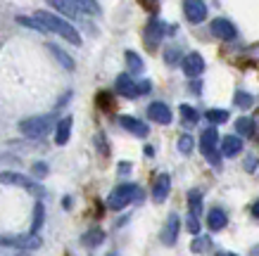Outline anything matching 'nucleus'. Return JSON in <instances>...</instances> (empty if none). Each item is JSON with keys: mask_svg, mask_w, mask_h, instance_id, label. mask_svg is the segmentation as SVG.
<instances>
[{"mask_svg": "<svg viewBox=\"0 0 259 256\" xmlns=\"http://www.w3.org/2000/svg\"><path fill=\"white\" fill-rule=\"evenodd\" d=\"M36 19L46 26V31H53V33H57V36H62L64 40H69L71 45H81L79 31H76V29H74L67 19L53 15V12H43V10H40V12H36Z\"/></svg>", "mask_w": 259, "mask_h": 256, "instance_id": "nucleus-1", "label": "nucleus"}, {"mask_svg": "<svg viewBox=\"0 0 259 256\" xmlns=\"http://www.w3.org/2000/svg\"><path fill=\"white\" fill-rule=\"evenodd\" d=\"M143 199V190L138 185H134V183H124V185H119L112 190V194L107 197V207L114 211L124 209V207H128L131 202H141Z\"/></svg>", "mask_w": 259, "mask_h": 256, "instance_id": "nucleus-2", "label": "nucleus"}, {"mask_svg": "<svg viewBox=\"0 0 259 256\" xmlns=\"http://www.w3.org/2000/svg\"><path fill=\"white\" fill-rule=\"evenodd\" d=\"M200 149L202 155L207 157V162L212 166H221V152H219V133L214 126L204 128L202 135H200Z\"/></svg>", "mask_w": 259, "mask_h": 256, "instance_id": "nucleus-3", "label": "nucleus"}, {"mask_svg": "<svg viewBox=\"0 0 259 256\" xmlns=\"http://www.w3.org/2000/svg\"><path fill=\"white\" fill-rule=\"evenodd\" d=\"M53 124H55V117L53 114H46V117H31V119H24L22 124H19V131H22V135H26V138H43V135H48V131L53 128Z\"/></svg>", "mask_w": 259, "mask_h": 256, "instance_id": "nucleus-4", "label": "nucleus"}, {"mask_svg": "<svg viewBox=\"0 0 259 256\" xmlns=\"http://www.w3.org/2000/svg\"><path fill=\"white\" fill-rule=\"evenodd\" d=\"M0 247H10V249H24V251H31V249L40 247V237L38 235H0Z\"/></svg>", "mask_w": 259, "mask_h": 256, "instance_id": "nucleus-5", "label": "nucleus"}, {"mask_svg": "<svg viewBox=\"0 0 259 256\" xmlns=\"http://www.w3.org/2000/svg\"><path fill=\"white\" fill-rule=\"evenodd\" d=\"M0 183L3 185H17V187H24V190H29L33 194H43V187L38 183H33L31 178H26L22 173H15V171H3L0 173Z\"/></svg>", "mask_w": 259, "mask_h": 256, "instance_id": "nucleus-6", "label": "nucleus"}, {"mask_svg": "<svg viewBox=\"0 0 259 256\" xmlns=\"http://www.w3.org/2000/svg\"><path fill=\"white\" fill-rule=\"evenodd\" d=\"M183 12L190 24H200L207 19V5L204 0H183Z\"/></svg>", "mask_w": 259, "mask_h": 256, "instance_id": "nucleus-7", "label": "nucleus"}, {"mask_svg": "<svg viewBox=\"0 0 259 256\" xmlns=\"http://www.w3.org/2000/svg\"><path fill=\"white\" fill-rule=\"evenodd\" d=\"M181 67H183V74L188 78H197L200 74L204 71V60L200 53H190L183 57V62H181Z\"/></svg>", "mask_w": 259, "mask_h": 256, "instance_id": "nucleus-8", "label": "nucleus"}, {"mask_svg": "<svg viewBox=\"0 0 259 256\" xmlns=\"http://www.w3.org/2000/svg\"><path fill=\"white\" fill-rule=\"evenodd\" d=\"M179 228H181V218L176 216V214H169L164 230H162V244L174 247V244H176V240H179Z\"/></svg>", "mask_w": 259, "mask_h": 256, "instance_id": "nucleus-9", "label": "nucleus"}, {"mask_svg": "<svg viewBox=\"0 0 259 256\" xmlns=\"http://www.w3.org/2000/svg\"><path fill=\"white\" fill-rule=\"evenodd\" d=\"M148 117L152 119L155 124L166 126V124H171V109L166 107L164 102H152L148 107Z\"/></svg>", "mask_w": 259, "mask_h": 256, "instance_id": "nucleus-10", "label": "nucleus"}, {"mask_svg": "<svg viewBox=\"0 0 259 256\" xmlns=\"http://www.w3.org/2000/svg\"><path fill=\"white\" fill-rule=\"evenodd\" d=\"M209 29H212V33L217 36V38H221V40H233L238 36L236 26L228 22V19H214Z\"/></svg>", "mask_w": 259, "mask_h": 256, "instance_id": "nucleus-11", "label": "nucleus"}, {"mask_svg": "<svg viewBox=\"0 0 259 256\" xmlns=\"http://www.w3.org/2000/svg\"><path fill=\"white\" fill-rule=\"evenodd\" d=\"M169 190H171L169 173H159L157 180H155V187H152V199H155V202H164L166 197H169Z\"/></svg>", "mask_w": 259, "mask_h": 256, "instance_id": "nucleus-12", "label": "nucleus"}, {"mask_svg": "<svg viewBox=\"0 0 259 256\" xmlns=\"http://www.w3.org/2000/svg\"><path fill=\"white\" fill-rule=\"evenodd\" d=\"M119 126H121V128H126L128 133L138 135V138H145V135L150 133V128L143 124V121H138V119H134V117H126V114H124V117H119Z\"/></svg>", "mask_w": 259, "mask_h": 256, "instance_id": "nucleus-13", "label": "nucleus"}, {"mask_svg": "<svg viewBox=\"0 0 259 256\" xmlns=\"http://www.w3.org/2000/svg\"><path fill=\"white\" fill-rule=\"evenodd\" d=\"M114 88H117V93L124 95V97H138V90H136L134 78L128 76V74H119L117 81H114Z\"/></svg>", "mask_w": 259, "mask_h": 256, "instance_id": "nucleus-14", "label": "nucleus"}, {"mask_svg": "<svg viewBox=\"0 0 259 256\" xmlns=\"http://www.w3.org/2000/svg\"><path fill=\"white\" fill-rule=\"evenodd\" d=\"M71 124H74V119L71 117H64V119L57 121V126H55V142L57 145H67V142H69Z\"/></svg>", "mask_w": 259, "mask_h": 256, "instance_id": "nucleus-15", "label": "nucleus"}, {"mask_svg": "<svg viewBox=\"0 0 259 256\" xmlns=\"http://www.w3.org/2000/svg\"><path fill=\"white\" fill-rule=\"evenodd\" d=\"M243 149V140L240 135H226L221 140V157H236Z\"/></svg>", "mask_w": 259, "mask_h": 256, "instance_id": "nucleus-16", "label": "nucleus"}, {"mask_svg": "<svg viewBox=\"0 0 259 256\" xmlns=\"http://www.w3.org/2000/svg\"><path fill=\"white\" fill-rule=\"evenodd\" d=\"M164 36V24L157 22V19H152L148 24V29H145V40H148V45H157L159 40Z\"/></svg>", "mask_w": 259, "mask_h": 256, "instance_id": "nucleus-17", "label": "nucleus"}, {"mask_svg": "<svg viewBox=\"0 0 259 256\" xmlns=\"http://www.w3.org/2000/svg\"><path fill=\"white\" fill-rule=\"evenodd\" d=\"M226 223H228V218H226V214H224L221 209H212V211H209V216H207V225H209V230H212V233L224 230V228H226Z\"/></svg>", "mask_w": 259, "mask_h": 256, "instance_id": "nucleus-18", "label": "nucleus"}, {"mask_svg": "<svg viewBox=\"0 0 259 256\" xmlns=\"http://www.w3.org/2000/svg\"><path fill=\"white\" fill-rule=\"evenodd\" d=\"M50 8H55L60 15H64V17H69V19H74V17L79 15V10L74 8V3L71 0H46Z\"/></svg>", "mask_w": 259, "mask_h": 256, "instance_id": "nucleus-19", "label": "nucleus"}, {"mask_svg": "<svg viewBox=\"0 0 259 256\" xmlns=\"http://www.w3.org/2000/svg\"><path fill=\"white\" fill-rule=\"evenodd\" d=\"M236 128H238V135H240V138H252V135H254V131H257L254 119H247V117L238 119V121H236Z\"/></svg>", "mask_w": 259, "mask_h": 256, "instance_id": "nucleus-20", "label": "nucleus"}, {"mask_svg": "<svg viewBox=\"0 0 259 256\" xmlns=\"http://www.w3.org/2000/svg\"><path fill=\"white\" fill-rule=\"evenodd\" d=\"M48 50H50V53L55 55V60H57L60 64H62L64 69H67V71H74V67H76V64H74V60H71V57H69L67 53H64V50H60V47L53 45V43L48 45Z\"/></svg>", "mask_w": 259, "mask_h": 256, "instance_id": "nucleus-21", "label": "nucleus"}, {"mask_svg": "<svg viewBox=\"0 0 259 256\" xmlns=\"http://www.w3.org/2000/svg\"><path fill=\"white\" fill-rule=\"evenodd\" d=\"M43 221H46V207H43V202H36L33 221H31V235H38V230L43 228Z\"/></svg>", "mask_w": 259, "mask_h": 256, "instance_id": "nucleus-22", "label": "nucleus"}, {"mask_svg": "<svg viewBox=\"0 0 259 256\" xmlns=\"http://www.w3.org/2000/svg\"><path fill=\"white\" fill-rule=\"evenodd\" d=\"M188 211L190 216H200L202 214V194H200V190H190L188 192Z\"/></svg>", "mask_w": 259, "mask_h": 256, "instance_id": "nucleus-23", "label": "nucleus"}, {"mask_svg": "<svg viewBox=\"0 0 259 256\" xmlns=\"http://www.w3.org/2000/svg\"><path fill=\"white\" fill-rule=\"evenodd\" d=\"M71 3H74V8L79 10V12H86V15H100L98 0H71Z\"/></svg>", "mask_w": 259, "mask_h": 256, "instance_id": "nucleus-24", "label": "nucleus"}, {"mask_svg": "<svg viewBox=\"0 0 259 256\" xmlns=\"http://www.w3.org/2000/svg\"><path fill=\"white\" fill-rule=\"evenodd\" d=\"M102 240H105V233H102L100 228H91V230L83 235V244H86V247H98Z\"/></svg>", "mask_w": 259, "mask_h": 256, "instance_id": "nucleus-25", "label": "nucleus"}, {"mask_svg": "<svg viewBox=\"0 0 259 256\" xmlns=\"http://www.w3.org/2000/svg\"><path fill=\"white\" fill-rule=\"evenodd\" d=\"M124 57H126V64H128V71H131V74H141L143 71V60L141 57H138L134 50H126Z\"/></svg>", "mask_w": 259, "mask_h": 256, "instance_id": "nucleus-26", "label": "nucleus"}, {"mask_svg": "<svg viewBox=\"0 0 259 256\" xmlns=\"http://www.w3.org/2000/svg\"><path fill=\"white\" fill-rule=\"evenodd\" d=\"M204 119L212 126H219V124H224V121H228V112L226 109H209V112L204 114Z\"/></svg>", "mask_w": 259, "mask_h": 256, "instance_id": "nucleus-27", "label": "nucleus"}, {"mask_svg": "<svg viewBox=\"0 0 259 256\" xmlns=\"http://www.w3.org/2000/svg\"><path fill=\"white\" fill-rule=\"evenodd\" d=\"M209 244H212V240L204 237V235H200V237H195V240L190 242V251H193V254H202V251L209 249Z\"/></svg>", "mask_w": 259, "mask_h": 256, "instance_id": "nucleus-28", "label": "nucleus"}, {"mask_svg": "<svg viewBox=\"0 0 259 256\" xmlns=\"http://www.w3.org/2000/svg\"><path fill=\"white\" fill-rule=\"evenodd\" d=\"M17 22L22 24V26H29V29H33V31H38V33H48L46 26H43L36 17H17Z\"/></svg>", "mask_w": 259, "mask_h": 256, "instance_id": "nucleus-29", "label": "nucleus"}, {"mask_svg": "<svg viewBox=\"0 0 259 256\" xmlns=\"http://www.w3.org/2000/svg\"><path fill=\"white\" fill-rule=\"evenodd\" d=\"M233 102H236L240 109H250L252 105H254V97H252L250 93H245V90H238L236 97H233Z\"/></svg>", "mask_w": 259, "mask_h": 256, "instance_id": "nucleus-30", "label": "nucleus"}, {"mask_svg": "<svg viewBox=\"0 0 259 256\" xmlns=\"http://www.w3.org/2000/svg\"><path fill=\"white\" fill-rule=\"evenodd\" d=\"M193 147H195V140L190 138L188 133H186V135H181V138H179V152H181V155H190V152H193Z\"/></svg>", "mask_w": 259, "mask_h": 256, "instance_id": "nucleus-31", "label": "nucleus"}, {"mask_svg": "<svg viewBox=\"0 0 259 256\" xmlns=\"http://www.w3.org/2000/svg\"><path fill=\"white\" fill-rule=\"evenodd\" d=\"M181 117L186 119V124H195L197 119H200V114L190 105H181Z\"/></svg>", "mask_w": 259, "mask_h": 256, "instance_id": "nucleus-32", "label": "nucleus"}, {"mask_svg": "<svg viewBox=\"0 0 259 256\" xmlns=\"http://www.w3.org/2000/svg\"><path fill=\"white\" fill-rule=\"evenodd\" d=\"M186 228H188V233L197 235L200 233V216H190L188 214V221H186Z\"/></svg>", "mask_w": 259, "mask_h": 256, "instance_id": "nucleus-33", "label": "nucleus"}, {"mask_svg": "<svg viewBox=\"0 0 259 256\" xmlns=\"http://www.w3.org/2000/svg\"><path fill=\"white\" fill-rule=\"evenodd\" d=\"M164 60H166V64H179L181 62V53L176 50V47H169L164 53Z\"/></svg>", "mask_w": 259, "mask_h": 256, "instance_id": "nucleus-34", "label": "nucleus"}, {"mask_svg": "<svg viewBox=\"0 0 259 256\" xmlns=\"http://www.w3.org/2000/svg\"><path fill=\"white\" fill-rule=\"evenodd\" d=\"M0 256H29V251H24V249H10V247H0Z\"/></svg>", "mask_w": 259, "mask_h": 256, "instance_id": "nucleus-35", "label": "nucleus"}, {"mask_svg": "<svg viewBox=\"0 0 259 256\" xmlns=\"http://www.w3.org/2000/svg\"><path fill=\"white\" fill-rule=\"evenodd\" d=\"M33 176L36 178H46L48 176V166L43 162H38V164H33Z\"/></svg>", "mask_w": 259, "mask_h": 256, "instance_id": "nucleus-36", "label": "nucleus"}, {"mask_svg": "<svg viewBox=\"0 0 259 256\" xmlns=\"http://www.w3.org/2000/svg\"><path fill=\"white\" fill-rule=\"evenodd\" d=\"M136 90H138V95L150 93V81H141V83H136Z\"/></svg>", "mask_w": 259, "mask_h": 256, "instance_id": "nucleus-37", "label": "nucleus"}, {"mask_svg": "<svg viewBox=\"0 0 259 256\" xmlns=\"http://www.w3.org/2000/svg\"><path fill=\"white\" fill-rule=\"evenodd\" d=\"M98 105H100L102 109H110V95L100 93V95H98Z\"/></svg>", "mask_w": 259, "mask_h": 256, "instance_id": "nucleus-38", "label": "nucleus"}, {"mask_svg": "<svg viewBox=\"0 0 259 256\" xmlns=\"http://www.w3.org/2000/svg\"><path fill=\"white\" fill-rule=\"evenodd\" d=\"M98 142H100V152L102 155H107V140L102 138V135H98Z\"/></svg>", "mask_w": 259, "mask_h": 256, "instance_id": "nucleus-39", "label": "nucleus"}, {"mask_svg": "<svg viewBox=\"0 0 259 256\" xmlns=\"http://www.w3.org/2000/svg\"><path fill=\"white\" fill-rule=\"evenodd\" d=\"M119 171H121V173H128V171H131V166H128V162H121V166H119Z\"/></svg>", "mask_w": 259, "mask_h": 256, "instance_id": "nucleus-40", "label": "nucleus"}, {"mask_svg": "<svg viewBox=\"0 0 259 256\" xmlns=\"http://www.w3.org/2000/svg\"><path fill=\"white\" fill-rule=\"evenodd\" d=\"M190 90H193V93H200V90H202V83H190Z\"/></svg>", "mask_w": 259, "mask_h": 256, "instance_id": "nucleus-41", "label": "nucleus"}, {"mask_svg": "<svg viewBox=\"0 0 259 256\" xmlns=\"http://www.w3.org/2000/svg\"><path fill=\"white\" fill-rule=\"evenodd\" d=\"M252 214H254V218H259V199L252 204Z\"/></svg>", "mask_w": 259, "mask_h": 256, "instance_id": "nucleus-42", "label": "nucleus"}, {"mask_svg": "<svg viewBox=\"0 0 259 256\" xmlns=\"http://www.w3.org/2000/svg\"><path fill=\"white\" fill-rule=\"evenodd\" d=\"M252 169H254V159L250 157V159H247V171H252Z\"/></svg>", "mask_w": 259, "mask_h": 256, "instance_id": "nucleus-43", "label": "nucleus"}, {"mask_svg": "<svg viewBox=\"0 0 259 256\" xmlns=\"http://www.w3.org/2000/svg\"><path fill=\"white\" fill-rule=\"evenodd\" d=\"M217 256H238V254H233V251H219Z\"/></svg>", "mask_w": 259, "mask_h": 256, "instance_id": "nucleus-44", "label": "nucleus"}, {"mask_svg": "<svg viewBox=\"0 0 259 256\" xmlns=\"http://www.w3.org/2000/svg\"><path fill=\"white\" fill-rule=\"evenodd\" d=\"M250 256H259V249H252V254Z\"/></svg>", "mask_w": 259, "mask_h": 256, "instance_id": "nucleus-45", "label": "nucleus"}, {"mask_svg": "<svg viewBox=\"0 0 259 256\" xmlns=\"http://www.w3.org/2000/svg\"><path fill=\"white\" fill-rule=\"evenodd\" d=\"M110 256H117V254H110Z\"/></svg>", "mask_w": 259, "mask_h": 256, "instance_id": "nucleus-46", "label": "nucleus"}]
</instances>
